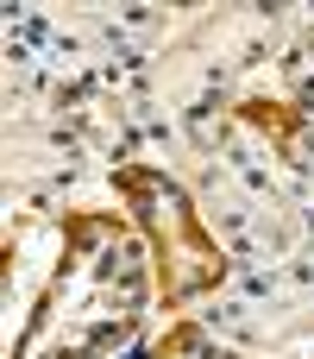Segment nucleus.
Returning <instances> with one entry per match:
<instances>
[{"instance_id":"f03ea898","label":"nucleus","mask_w":314,"mask_h":359,"mask_svg":"<svg viewBox=\"0 0 314 359\" xmlns=\"http://www.w3.org/2000/svg\"><path fill=\"white\" fill-rule=\"evenodd\" d=\"M120 196L132 202V221H138V233L151 240L164 303H189V297H201V290L220 284L227 259H220L214 233L201 227V215H195V202H189L183 183H170L164 170L126 164V170H120Z\"/></svg>"},{"instance_id":"f257e3e1","label":"nucleus","mask_w":314,"mask_h":359,"mask_svg":"<svg viewBox=\"0 0 314 359\" xmlns=\"http://www.w3.org/2000/svg\"><path fill=\"white\" fill-rule=\"evenodd\" d=\"M50 297H69V309L31 316V328H57L69 316V334L57 341V359H107L138 322L145 303V265L132 233L113 215H69V252L50 278Z\"/></svg>"},{"instance_id":"7ed1b4c3","label":"nucleus","mask_w":314,"mask_h":359,"mask_svg":"<svg viewBox=\"0 0 314 359\" xmlns=\"http://www.w3.org/2000/svg\"><path fill=\"white\" fill-rule=\"evenodd\" d=\"M145 359H239V353H233V347H220V341H208L201 328H189V322H183V328H170V334H164Z\"/></svg>"}]
</instances>
